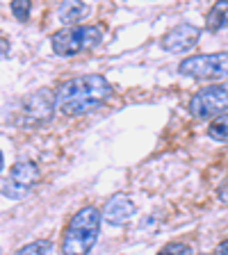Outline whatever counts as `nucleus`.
<instances>
[{
  "mask_svg": "<svg viewBox=\"0 0 228 255\" xmlns=\"http://www.w3.org/2000/svg\"><path fill=\"white\" fill-rule=\"evenodd\" d=\"M208 30L210 32H217L222 27L228 25V2H215L210 14H208Z\"/></svg>",
  "mask_w": 228,
  "mask_h": 255,
  "instance_id": "9d476101",
  "label": "nucleus"
},
{
  "mask_svg": "<svg viewBox=\"0 0 228 255\" xmlns=\"http://www.w3.org/2000/svg\"><path fill=\"white\" fill-rule=\"evenodd\" d=\"M101 233V210L94 205H85L71 217L62 235L64 255H87L94 249Z\"/></svg>",
  "mask_w": 228,
  "mask_h": 255,
  "instance_id": "f03ea898",
  "label": "nucleus"
},
{
  "mask_svg": "<svg viewBox=\"0 0 228 255\" xmlns=\"http://www.w3.org/2000/svg\"><path fill=\"white\" fill-rule=\"evenodd\" d=\"M135 214V203L126 196V194H117V196H112L110 201L105 203L103 207V219L112 226H123L133 219Z\"/></svg>",
  "mask_w": 228,
  "mask_h": 255,
  "instance_id": "1a4fd4ad",
  "label": "nucleus"
},
{
  "mask_svg": "<svg viewBox=\"0 0 228 255\" xmlns=\"http://www.w3.org/2000/svg\"><path fill=\"white\" fill-rule=\"evenodd\" d=\"M203 255H206V253H203Z\"/></svg>",
  "mask_w": 228,
  "mask_h": 255,
  "instance_id": "a211bd4d",
  "label": "nucleus"
},
{
  "mask_svg": "<svg viewBox=\"0 0 228 255\" xmlns=\"http://www.w3.org/2000/svg\"><path fill=\"white\" fill-rule=\"evenodd\" d=\"M48 249H50V244H48L46 239H37V242H32V244L18 249L14 255H46Z\"/></svg>",
  "mask_w": 228,
  "mask_h": 255,
  "instance_id": "ddd939ff",
  "label": "nucleus"
},
{
  "mask_svg": "<svg viewBox=\"0 0 228 255\" xmlns=\"http://www.w3.org/2000/svg\"><path fill=\"white\" fill-rule=\"evenodd\" d=\"M87 14V5L82 2H64L57 7V16L62 18V23H75Z\"/></svg>",
  "mask_w": 228,
  "mask_h": 255,
  "instance_id": "9b49d317",
  "label": "nucleus"
},
{
  "mask_svg": "<svg viewBox=\"0 0 228 255\" xmlns=\"http://www.w3.org/2000/svg\"><path fill=\"white\" fill-rule=\"evenodd\" d=\"M158 255H192V246L185 242H171V244L162 246Z\"/></svg>",
  "mask_w": 228,
  "mask_h": 255,
  "instance_id": "4468645a",
  "label": "nucleus"
},
{
  "mask_svg": "<svg viewBox=\"0 0 228 255\" xmlns=\"http://www.w3.org/2000/svg\"><path fill=\"white\" fill-rule=\"evenodd\" d=\"M219 196H222V201H228V182L222 187V189H219Z\"/></svg>",
  "mask_w": 228,
  "mask_h": 255,
  "instance_id": "f3484780",
  "label": "nucleus"
},
{
  "mask_svg": "<svg viewBox=\"0 0 228 255\" xmlns=\"http://www.w3.org/2000/svg\"><path fill=\"white\" fill-rule=\"evenodd\" d=\"M9 9L18 21H27V16H30V2H27V0H14L9 5Z\"/></svg>",
  "mask_w": 228,
  "mask_h": 255,
  "instance_id": "2eb2a0df",
  "label": "nucleus"
},
{
  "mask_svg": "<svg viewBox=\"0 0 228 255\" xmlns=\"http://www.w3.org/2000/svg\"><path fill=\"white\" fill-rule=\"evenodd\" d=\"M199 37H201V30L192 23H178L174 30H169L162 37V48L167 53H187L197 46Z\"/></svg>",
  "mask_w": 228,
  "mask_h": 255,
  "instance_id": "0eeeda50",
  "label": "nucleus"
},
{
  "mask_svg": "<svg viewBox=\"0 0 228 255\" xmlns=\"http://www.w3.org/2000/svg\"><path fill=\"white\" fill-rule=\"evenodd\" d=\"M217 255H228V239H226V242H222V244H219Z\"/></svg>",
  "mask_w": 228,
  "mask_h": 255,
  "instance_id": "dca6fc26",
  "label": "nucleus"
},
{
  "mask_svg": "<svg viewBox=\"0 0 228 255\" xmlns=\"http://www.w3.org/2000/svg\"><path fill=\"white\" fill-rule=\"evenodd\" d=\"M57 105V98H53V94L48 89H39L27 98L25 103V121L27 123H46L53 117V110Z\"/></svg>",
  "mask_w": 228,
  "mask_h": 255,
  "instance_id": "6e6552de",
  "label": "nucleus"
},
{
  "mask_svg": "<svg viewBox=\"0 0 228 255\" xmlns=\"http://www.w3.org/2000/svg\"><path fill=\"white\" fill-rule=\"evenodd\" d=\"M183 75L197 80H224L228 78V53L213 55H194L185 57L178 66Z\"/></svg>",
  "mask_w": 228,
  "mask_h": 255,
  "instance_id": "20e7f679",
  "label": "nucleus"
},
{
  "mask_svg": "<svg viewBox=\"0 0 228 255\" xmlns=\"http://www.w3.org/2000/svg\"><path fill=\"white\" fill-rule=\"evenodd\" d=\"M208 134L213 139H217V141H228V112L222 114V117H217L213 123H210Z\"/></svg>",
  "mask_w": 228,
  "mask_h": 255,
  "instance_id": "f8f14e48",
  "label": "nucleus"
},
{
  "mask_svg": "<svg viewBox=\"0 0 228 255\" xmlns=\"http://www.w3.org/2000/svg\"><path fill=\"white\" fill-rule=\"evenodd\" d=\"M112 87L103 75H75V78L62 82L57 89V110L69 114V117H80L98 110L103 103L110 98Z\"/></svg>",
  "mask_w": 228,
  "mask_h": 255,
  "instance_id": "f257e3e1",
  "label": "nucleus"
},
{
  "mask_svg": "<svg viewBox=\"0 0 228 255\" xmlns=\"http://www.w3.org/2000/svg\"><path fill=\"white\" fill-rule=\"evenodd\" d=\"M224 110H228V82L206 87L197 91L190 101V112L197 119H210L215 114L222 117Z\"/></svg>",
  "mask_w": 228,
  "mask_h": 255,
  "instance_id": "39448f33",
  "label": "nucleus"
},
{
  "mask_svg": "<svg viewBox=\"0 0 228 255\" xmlns=\"http://www.w3.org/2000/svg\"><path fill=\"white\" fill-rule=\"evenodd\" d=\"M37 180H39L37 164L30 162V159H21V162H16V164L11 166L9 175H5V180H2V194H5V198L18 201V198L30 194L32 187L37 185Z\"/></svg>",
  "mask_w": 228,
  "mask_h": 255,
  "instance_id": "423d86ee",
  "label": "nucleus"
},
{
  "mask_svg": "<svg viewBox=\"0 0 228 255\" xmlns=\"http://www.w3.org/2000/svg\"><path fill=\"white\" fill-rule=\"evenodd\" d=\"M103 30L98 25H69L62 27L53 34V50L62 57H73V55L89 50L96 43H101Z\"/></svg>",
  "mask_w": 228,
  "mask_h": 255,
  "instance_id": "7ed1b4c3",
  "label": "nucleus"
}]
</instances>
